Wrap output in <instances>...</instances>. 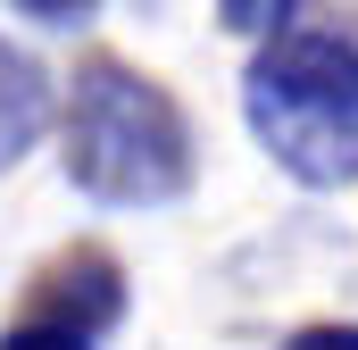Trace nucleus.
<instances>
[{
  "mask_svg": "<svg viewBox=\"0 0 358 350\" xmlns=\"http://www.w3.org/2000/svg\"><path fill=\"white\" fill-rule=\"evenodd\" d=\"M59 167L92 209H167L200 175V134L159 76L92 50L59 92Z\"/></svg>",
  "mask_w": 358,
  "mask_h": 350,
  "instance_id": "f257e3e1",
  "label": "nucleus"
},
{
  "mask_svg": "<svg viewBox=\"0 0 358 350\" xmlns=\"http://www.w3.org/2000/svg\"><path fill=\"white\" fill-rule=\"evenodd\" d=\"M242 125L300 192L358 183V34L283 25L242 67Z\"/></svg>",
  "mask_w": 358,
  "mask_h": 350,
  "instance_id": "f03ea898",
  "label": "nucleus"
},
{
  "mask_svg": "<svg viewBox=\"0 0 358 350\" xmlns=\"http://www.w3.org/2000/svg\"><path fill=\"white\" fill-rule=\"evenodd\" d=\"M25 309L34 317H59V326H84V334H108L125 317V267L108 259L100 242H76V251H59V259L34 275Z\"/></svg>",
  "mask_w": 358,
  "mask_h": 350,
  "instance_id": "7ed1b4c3",
  "label": "nucleus"
},
{
  "mask_svg": "<svg viewBox=\"0 0 358 350\" xmlns=\"http://www.w3.org/2000/svg\"><path fill=\"white\" fill-rule=\"evenodd\" d=\"M50 125H59V84H50V67H42L25 42L0 34V175L17 167V159H34Z\"/></svg>",
  "mask_w": 358,
  "mask_h": 350,
  "instance_id": "20e7f679",
  "label": "nucleus"
},
{
  "mask_svg": "<svg viewBox=\"0 0 358 350\" xmlns=\"http://www.w3.org/2000/svg\"><path fill=\"white\" fill-rule=\"evenodd\" d=\"M0 350H100V334H84V326H59V317H17L8 334H0Z\"/></svg>",
  "mask_w": 358,
  "mask_h": 350,
  "instance_id": "39448f33",
  "label": "nucleus"
},
{
  "mask_svg": "<svg viewBox=\"0 0 358 350\" xmlns=\"http://www.w3.org/2000/svg\"><path fill=\"white\" fill-rule=\"evenodd\" d=\"M292 8H300V0H217V25L242 34V42H267V34L292 25Z\"/></svg>",
  "mask_w": 358,
  "mask_h": 350,
  "instance_id": "423d86ee",
  "label": "nucleus"
},
{
  "mask_svg": "<svg viewBox=\"0 0 358 350\" xmlns=\"http://www.w3.org/2000/svg\"><path fill=\"white\" fill-rule=\"evenodd\" d=\"M275 350H358V326L350 317H317V326H292Z\"/></svg>",
  "mask_w": 358,
  "mask_h": 350,
  "instance_id": "0eeeda50",
  "label": "nucleus"
},
{
  "mask_svg": "<svg viewBox=\"0 0 358 350\" xmlns=\"http://www.w3.org/2000/svg\"><path fill=\"white\" fill-rule=\"evenodd\" d=\"M8 8H25V17H42V25H76V17H92L100 0H8Z\"/></svg>",
  "mask_w": 358,
  "mask_h": 350,
  "instance_id": "6e6552de",
  "label": "nucleus"
}]
</instances>
